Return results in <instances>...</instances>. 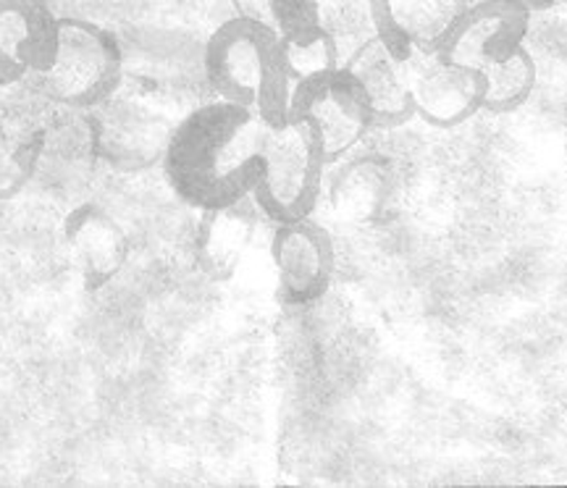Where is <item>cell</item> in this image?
I'll use <instances>...</instances> for the list:
<instances>
[{
	"label": "cell",
	"mask_w": 567,
	"mask_h": 488,
	"mask_svg": "<svg viewBox=\"0 0 567 488\" xmlns=\"http://www.w3.org/2000/svg\"><path fill=\"white\" fill-rule=\"evenodd\" d=\"M268 124L252 111L216 101L174 126L163 174L179 200L203 210L252 197Z\"/></svg>",
	"instance_id": "1"
},
{
	"label": "cell",
	"mask_w": 567,
	"mask_h": 488,
	"mask_svg": "<svg viewBox=\"0 0 567 488\" xmlns=\"http://www.w3.org/2000/svg\"><path fill=\"white\" fill-rule=\"evenodd\" d=\"M530 13L520 0H481L467 6L446 40V59L476 69L486 80V111H517L536 90V61L526 48Z\"/></svg>",
	"instance_id": "2"
},
{
	"label": "cell",
	"mask_w": 567,
	"mask_h": 488,
	"mask_svg": "<svg viewBox=\"0 0 567 488\" xmlns=\"http://www.w3.org/2000/svg\"><path fill=\"white\" fill-rule=\"evenodd\" d=\"M203 74L218 101L252 111L268 126L289 122L292 82L281 61L279 34L234 17L203 45Z\"/></svg>",
	"instance_id": "3"
},
{
	"label": "cell",
	"mask_w": 567,
	"mask_h": 488,
	"mask_svg": "<svg viewBox=\"0 0 567 488\" xmlns=\"http://www.w3.org/2000/svg\"><path fill=\"white\" fill-rule=\"evenodd\" d=\"M124 80L122 40L109 27L80 17H59L51 66L38 74L40 92L69 111H90L116 95Z\"/></svg>",
	"instance_id": "4"
},
{
	"label": "cell",
	"mask_w": 567,
	"mask_h": 488,
	"mask_svg": "<svg viewBox=\"0 0 567 488\" xmlns=\"http://www.w3.org/2000/svg\"><path fill=\"white\" fill-rule=\"evenodd\" d=\"M326 166L321 139L308 122L289 116L287 124L268 126L255 203L276 224L310 216L321 197Z\"/></svg>",
	"instance_id": "5"
},
{
	"label": "cell",
	"mask_w": 567,
	"mask_h": 488,
	"mask_svg": "<svg viewBox=\"0 0 567 488\" xmlns=\"http://www.w3.org/2000/svg\"><path fill=\"white\" fill-rule=\"evenodd\" d=\"M87 113L97 163L122 174H140L163 163L174 124L130 97L111 95Z\"/></svg>",
	"instance_id": "6"
},
{
	"label": "cell",
	"mask_w": 567,
	"mask_h": 488,
	"mask_svg": "<svg viewBox=\"0 0 567 488\" xmlns=\"http://www.w3.org/2000/svg\"><path fill=\"white\" fill-rule=\"evenodd\" d=\"M289 116L302 118L313 126L321 139L326 163L344 158L373 129L371 108H368L363 92L342 66L321 80L292 87Z\"/></svg>",
	"instance_id": "7"
},
{
	"label": "cell",
	"mask_w": 567,
	"mask_h": 488,
	"mask_svg": "<svg viewBox=\"0 0 567 488\" xmlns=\"http://www.w3.org/2000/svg\"><path fill=\"white\" fill-rule=\"evenodd\" d=\"M410 95L415 116L436 129H455L478 111H486L484 76L444 53L415 55L410 66Z\"/></svg>",
	"instance_id": "8"
},
{
	"label": "cell",
	"mask_w": 567,
	"mask_h": 488,
	"mask_svg": "<svg viewBox=\"0 0 567 488\" xmlns=\"http://www.w3.org/2000/svg\"><path fill=\"white\" fill-rule=\"evenodd\" d=\"M271 260L279 292L289 305H310L329 292L334 279V242L310 216L276 224Z\"/></svg>",
	"instance_id": "9"
},
{
	"label": "cell",
	"mask_w": 567,
	"mask_h": 488,
	"mask_svg": "<svg viewBox=\"0 0 567 488\" xmlns=\"http://www.w3.org/2000/svg\"><path fill=\"white\" fill-rule=\"evenodd\" d=\"M59 42V11L51 0H0V87L51 66Z\"/></svg>",
	"instance_id": "10"
},
{
	"label": "cell",
	"mask_w": 567,
	"mask_h": 488,
	"mask_svg": "<svg viewBox=\"0 0 567 488\" xmlns=\"http://www.w3.org/2000/svg\"><path fill=\"white\" fill-rule=\"evenodd\" d=\"M410 66L413 59L396 53L379 34L365 40L342 69L352 76L371 108L373 129H394L415 116L410 95Z\"/></svg>",
	"instance_id": "11"
},
{
	"label": "cell",
	"mask_w": 567,
	"mask_h": 488,
	"mask_svg": "<svg viewBox=\"0 0 567 488\" xmlns=\"http://www.w3.org/2000/svg\"><path fill=\"white\" fill-rule=\"evenodd\" d=\"M467 6V0H371V19L386 45L415 59L442 53Z\"/></svg>",
	"instance_id": "12"
},
{
	"label": "cell",
	"mask_w": 567,
	"mask_h": 488,
	"mask_svg": "<svg viewBox=\"0 0 567 488\" xmlns=\"http://www.w3.org/2000/svg\"><path fill=\"white\" fill-rule=\"evenodd\" d=\"M63 242L87 289L111 284L130 258L122 224L95 203H82L63 221Z\"/></svg>",
	"instance_id": "13"
},
{
	"label": "cell",
	"mask_w": 567,
	"mask_h": 488,
	"mask_svg": "<svg viewBox=\"0 0 567 488\" xmlns=\"http://www.w3.org/2000/svg\"><path fill=\"white\" fill-rule=\"evenodd\" d=\"M255 235V214L245 200L218 205V208L203 210L200 226H197V263L210 279L226 281L237 273L239 263L250 250Z\"/></svg>",
	"instance_id": "14"
},
{
	"label": "cell",
	"mask_w": 567,
	"mask_h": 488,
	"mask_svg": "<svg viewBox=\"0 0 567 488\" xmlns=\"http://www.w3.org/2000/svg\"><path fill=\"white\" fill-rule=\"evenodd\" d=\"M97 163L95 145L87 124V113L42 129V147L38 158V174H48L55 184H82Z\"/></svg>",
	"instance_id": "15"
},
{
	"label": "cell",
	"mask_w": 567,
	"mask_h": 488,
	"mask_svg": "<svg viewBox=\"0 0 567 488\" xmlns=\"http://www.w3.org/2000/svg\"><path fill=\"white\" fill-rule=\"evenodd\" d=\"M281 61L287 69L292 87L305 82L321 80V76L337 72L339 63L337 40L331 32L318 21V24L305 27V30L281 34Z\"/></svg>",
	"instance_id": "16"
},
{
	"label": "cell",
	"mask_w": 567,
	"mask_h": 488,
	"mask_svg": "<svg viewBox=\"0 0 567 488\" xmlns=\"http://www.w3.org/2000/svg\"><path fill=\"white\" fill-rule=\"evenodd\" d=\"M42 129H24L0 116V200H9L34 179Z\"/></svg>",
	"instance_id": "17"
},
{
	"label": "cell",
	"mask_w": 567,
	"mask_h": 488,
	"mask_svg": "<svg viewBox=\"0 0 567 488\" xmlns=\"http://www.w3.org/2000/svg\"><path fill=\"white\" fill-rule=\"evenodd\" d=\"M229 3L234 17L255 21L279 38L321 21L318 0H229Z\"/></svg>",
	"instance_id": "18"
},
{
	"label": "cell",
	"mask_w": 567,
	"mask_h": 488,
	"mask_svg": "<svg viewBox=\"0 0 567 488\" xmlns=\"http://www.w3.org/2000/svg\"><path fill=\"white\" fill-rule=\"evenodd\" d=\"M379 172V166H368V163H354L347 168L334 189L337 210H342L347 218L371 216L384 193V179Z\"/></svg>",
	"instance_id": "19"
},
{
	"label": "cell",
	"mask_w": 567,
	"mask_h": 488,
	"mask_svg": "<svg viewBox=\"0 0 567 488\" xmlns=\"http://www.w3.org/2000/svg\"><path fill=\"white\" fill-rule=\"evenodd\" d=\"M124 13V3H118V0H82V11L76 17L90 19L111 30V21H122Z\"/></svg>",
	"instance_id": "20"
},
{
	"label": "cell",
	"mask_w": 567,
	"mask_h": 488,
	"mask_svg": "<svg viewBox=\"0 0 567 488\" xmlns=\"http://www.w3.org/2000/svg\"><path fill=\"white\" fill-rule=\"evenodd\" d=\"M523 6L530 13H544V11H555V9H563V6H567V0H520Z\"/></svg>",
	"instance_id": "21"
}]
</instances>
